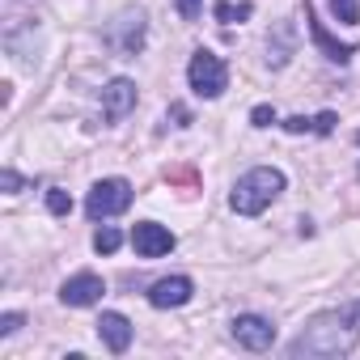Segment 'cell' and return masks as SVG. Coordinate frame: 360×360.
I'll use <instances>...</instances> for the list:
<instances>
[{
	"instance_id": "9",
	"label": "cell",
	"mask_w": 360,
	"mask_h": 360,
	"mask_svg": "<svg viewBox=\"0 0 360 360\" xmlns=\"http://www.w3.org/2000/svg\"><path fill=\"white\" fill-rule=\"evenodd\" d=\"M191 292H195V284H191L187 276H165V280H157V284L148 288V305H157V309H178V305L191 301Z\"/></svg>"
},
{
	"instance_id": "20",
	"label": "cell",
	"mask_w": 360,
	"mask_h": 360,
	"mask_svg": "<svg viewBox=\"0 0 360 360\" xmlns=\"http://www.w3.org/2000/svg\"><path fill=\"white\" fill-rule=\"evenodd\" d=\"M174 5H178V18H183V22H195L200 9H204V0H174Z\"/></svg>"
},
{
	"instance_id": "14",
	"label": "cell",
	"mask_w": 360,
	"mask_h": 360,
	"mask_svg": "<svg viewBox=\"0 0 360 360\" xmlns=\"http://www.w3.org/2000/svg\"><path fill=\"white\" fill-rule=\"evenodd\" d=\"M119 246H123V233H119L115 225H102V229L94 233V250H98V255H115Z\"/></svg>"
},
{
	"instance_id": "1",
	"label": "cell",
	"mask_w": 360,
	"mask_h": 360,
	"mask_svg": "<svg viewBox=\"0 0 360 360\" xmlns=\"http://www.w3.org/2000/svg\"><path fill=\"white\" fill-rule=\"evenodd\" d=\"M360 343V335L347 326V318L335 309V314H322L314 318L292 343H288V356L301 360V356H347L352 347Z\"/></svg>"
},
{
	"instance_id": "21",
	"label": "cell",
	"mask_w": 360,
	"mask_h": 360,
	"mask_svg": "<svg viewBox=\"0 0 360 360\" xmlns=\"http://www.w3.org/2000/svg\"><path fill=\"white\" fill-rule=\"evenodd\" d=\"M250 123H255V127H271V123H276V110H271V106H255V110H250Z\"/></svg>"
},
{
	"instance_id": "4",
	"label": "cell",
	"mask_w": 360,
	"mask_h": 360,
	"mask_svg": "<svg viewBox=\"0 0 360 360\" xmlns=\"http://www.w3.org/2000/svg\"><path fill=\"white\" fill-rule=\"evenodd\" d=\"M127 204H131V183H127V178H102V183L89 187L85 217L89 221H106V217L127 212Z\"/></svg>"
},
{
	"instance_id": "7",
	"label": "cell",
	"mask_w": 360,
	"mask_h": 360,
	"mask_svg": "<svg viewBox=\"0 0 360 360\" xmlns=\"http://www.w3.org/2000/svg\"><path fill=\"white\" fill-rule=\"evenodd\" d=\"M131 246H136L140 259H161V255H169V250L178 246V238H174L165 225H157V221H140V225L131 229Z\"/></svg>"
},
{
	"instance_id": "8",
	"label": "cell",
	"mask_w": 360,
	"mask_h": 360,
	"mask_svg": "<svg viewBox=\"0 0 360 360\" xmlns=\"http://www.w3.org/2000/svg\"><path fill=\"white\" fill-rule=\"evenodd\" d=\"M102 292H106V284H102V276H94V271H77V276H68V280L60 284V301L72 305V309H85V305L102 301Z\"/></svg>"
},
{
	"instance_id": "18",
	"label": "cell",
	"mask_w": 360,
	"mask_h": 360,
	"mask_svg": "<svg viewBox=\"0 0 360 360\" xmlns=\"http://www.w3.org/2000/svg\"><path fill=\"white\" fill-rule=\"evenodd\" d=\"M22 322H26V318H22L18 309H9V314H0V339H9V335H13V330L22 326Z\"/></svg>"
},
{
	"instance_id": "6",
	"label": "cell",
	"mask_w": 360,
	"mask_h": 360,
	"mask_svg": "<svg viewBox=\"0 0 360 360\" xmlns=\"http://www.w3.org/2000/svg\"><path fill=\"white\" fill-rule=\"evenodd\" d=\"M229 335H233L238 347H246V352H267V347L276 343V326H271V318H263V314H238V318L229 322Z\"/></svg>"
},
{
	"instance_id": "19",
	"label": "cell",
	"mask_w": 360,
	"mask_h": 360,
	"mask_svg": "<svg viewBox=\"0 0 360 360\" xmlns=\"http://www.w3.org/2000/svg\"><path fill=\"white\" fill-rule=\"evenodd\" d=\"M335 123H339V115H335V110L314 115V131H318V136H330V131H335Z\"/></svg>"
},
{
	"instance_id": "16",
	"label": "cell",
	"mask_w": 360,
	"mask_h": 360,
	"mask_svg": "<svg viewBox=\"0 0 360 360\" xmlns=\"http://www.w3.org/2000/svg\"><path fill=\"white\" fill-rule=\"evenodd\" d=\"M47 212H51V217H68V212H72V200H68V191L51 187V191H47Z\"/></svg>"
},
{
	"instance_id": "11",
	"label": "cell",
	"mask_w": 360,
	"mask_h": 360,
	"mask_svg": "<svg viewBox=\"0 0 360 360\" xmlns=\"http://www.w3.org/2000/svg\"><path fill=\"white\" fill-rule=\"evenodd\" d=\"M305 22H309V34H314V43L322 47V56H326V60H335V64H347V60L356 56V47H352V43H339V39H335V34H330V30L318 22V18H314V9H305Z\"/></svg>"
},
{
	"instance_id": "12",
	"label": "cell",
	"mask_w": 360,
	"mask_h": 360,
	"mask_svg": "<svg viewBox=\"0 0 360 360\" xmlns=\"http://www.w3.org/2000/svg\"><path fill=\"white\" fill-rule=\"evenodd\" d=\"M98 335H102V343H106L115 356L131 347V322H127L123 314H115V309H106V314L98 318Z\"/></svg>"
},
{
	"instance_id": "24",
	"label": "cell",
	"mask_w": 360,
	"mask_h": 360,
	"mask_svg": "<svg viewBox=\"0 0 360 360\" xmlns=\"http://www.w3.org/2000/svg\"><path fill=\"white\" fill-rule=\"evenodd\" d=\"M356 144H360V131H356Z\"/></svg>"
},
{
	"instance_id": "2",
	"label": "cell",
	"mask_w": 360,
	"mask_h": 360,
	"mask_svg": "<svg viewBox=\"0 0 360 360\" xmlns=\"http://www.w3.org/2000/svg\"><path fill=\"white\" fill-rule=\"evenodd\" d=\"M280 191H284V174L276 165H255L233 183L229 208L238 217H259L263 208H271V200H280Z\"/></svg>"
},
{
	"instance_id": "23",
	"label": "cell",
	"mask_w": 360,
	"mask_h": 360,
	"mask_svg": "<svg viewBox=\"0 0 360 360\" xmlns=\"http://www.w3.org/2000/svg\"><path fill=\"white\" fill-rule=\"evenodd\" d=\"M339 314H343V318H347V326H352V330L360 335V301H352V305H343Z\"/></svg>"
},
{
	"instance_id": "22",
	"label": "cell",
	"mask_w": 360,
	"mask_h": 360,
	"mask_svg": "<svg viewBox=\"0 0 360 360\" xmlns=\"http://www.w3.org/2000/svg\"><path fill=\"white\" fill-rule=\"evenodd\" d=\"M284 131H292V136H301V131H314V119H305V115H292V119H284Z\"/></svg>"
},
{
	"instance_id": "10",
	"label": "cell",
	"mask_w": 360,
	"mask_h": 360,
	"mask_svg": "<svg viewBox=\"0 0 360 360\" xmlns=\"http://www.w3.org/2000/svg\"><path fill=\"white\" fill-rule=\"evenodd\" d=\"M127 110H136V81H127V77L106 81V89H102V115L115 123V119H123Z\"/></svg>"
},
{
	"instance_id": "17",
	"label": "cell",
	"mask_w": 360,
	"mask_h": 360,
	"mask_svg": "<svg viewBox=\"0 0 360 360\" xmlns=\"http://www.w3.org/2000/svg\"><path fill=\"white\" fill-rule=\"evenodd\" d=\"M0 187H5V191H9V195H18V191H22V187H26V178H22V174H18V169H0Z\"/></svg>"
},
{
	"instance_id": "15",
	"label": "cell",
	"mask_w": 360,
	"mask_h": 360,
	"mask_svg": "<svg viewBox=\"0 0 360 360\" xmlns=\"http://www.w3.org/2000/svg\"><path fill=\"white\" fill-rule=\"evenodd\" d=\"M330 13H335L343 26H356V22H360V0H330Z\"/></svg>"
},
{
	"instance_id": "3",
	"label": "cell",
	"mask_w": 360,
	"mask_h": 360,
	"mask_svg": "<svg viewBox=\"0 0 360 360\" xmlns=\"http://www.w3.org/2000/svg\"><path fill=\"white\" fill-rule=\"evenodd\" d=\"M187 81H191V89H195L200 98H221V94L229 89V68H225V60H221L217 51L200 47V51L191 56V64H187Z\"/></svg>"
},
{
	"instance_id": "5",
	"label": "cell",
	"mask_w": 360,
	"mask_h": 360,
	"mask_svg": "<svg viewBox=\"0 0 360 360\" xmlns=\"http://www.w3.org/2000/svg\"><path fill=\"white\" fill-rule=\"evenodd\" d=\"M144 34H148V18H144V9H123V13L106 26V47L119 51V56H140Z\"/></svg>"
},
{
	"instance_id": "13",
	"label": "cell",
	"mask_w": 360,
	"mask_h": 360,
	"mask_svg": "<svg viewBox=\"0 0 360 360\" xmlns=\"http://www.w3.org/2000/svg\"><path fill=\"white\" fill-rule=\"evenodd\" d=\"M212 13H217V22L233 26V22H246L255 9H250V5H233V0H217V9H212Z\"/></svg>"
}]
</instances>
